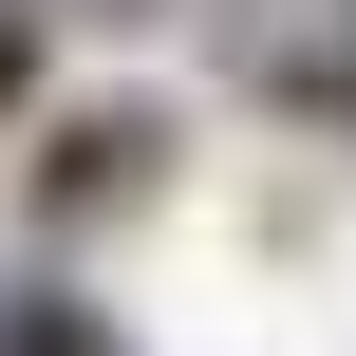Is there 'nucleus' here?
Instances as JSON below:
<instances>
[{"label":"nucleus","instance_id":"nucleus-2","mask_svg":"<svg viewBox=\"0 0 356 356\" xmlns=\"http://www.w3.org/2000/svg\"><path fill=\"white\" fill-rule=\"evenodd\" d=\"M0 356H131V338H113V300H75V282H19V300H0Z\"/></svg>","mask_w":356,"mask_h":356},{"label":"nucleus","instance_id":"nucleus-1","mask_svg":"<svg viewBox=\"0 0 356 356\" xmlns=\"http://www.w3.org/2000/svg\"><path fill=\"white\" fill-rule=\"evenodd\" d=\"M150 169H169V113L150 94H94V113H56L38 131V225H113V207H150Z\"/></svg>","mask_w":356,"mask_h":356},{"label":"nucleus","instance_id":"nucleus-3","mask_svg":"<svg viewBox=\"0 0 356 356\" xmlns=\"http://www.w3.org/2000/svg\"><path fill=\"white\" fill-rule=\"evenodd\" d=\"M300 113H356V0H319V38H300Z\"/></svg>","mask_w":356,"mask_h":356}]
</instances>
